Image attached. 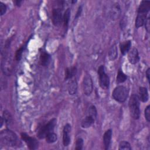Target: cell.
<instances>
[{"label":"cell","mask_w":150,"mask_h":150,"mask_svg":"<svg viewBox=\"0 0 150 150\" xmlns=\"http://www.w3.org/2000/svg\"><path fill=\"white\" fill-rule=\"evenodd\" d=\"M77 90V83L76 79L71 80L68 85V91L70 95L75 94Z\"/></svg>","instance_id":"obj_19"},{"label":"cell","mask_w":150,"mask_h":150,"mask_svg":"<svg viewBox=\"0 0 150 150\" xmlns=\"http://www.w3.org/2000/svg\"><path fill=\"white\" fill-rule=\"evenodd\" d=\"M108 57L111 60H114L116 59L118 56L117 47L115 45H112L108 51Z\"/></svg>","instance_id":"obj_21"},{"label":"cell","mask_w":150,"mask_h":150,"mask_svg":"<svg viewBox=\"0 0 150 150\" xmlns=\"http://www.w3.org/2000/svg\"><path fill=\"white\" fill-rule=\"evenodd\" d=\"M118 149L120 150H131L132 148L128 142L123 141L120 143Z\"/></svg>","instance_id":"obj_26"},{"label":"cell","mask_w":150,"mask_h":150,"mask_svg":"<svg viewBox=\"0 0 150 150\" xmlns=\"http://www.w3.org/2000/svg\"><path fill=\"white\" fill-rule=\"evenodd\" d=\"M13 2L15 4V5H16V6H19L20 5H21V3L22 2V1H21V0H17V1H13Z\"/></svg>","instance_id":"obj_34"},{"label":"cell","mask_w":150,"mask_h":150,"mask_svg":"<svg viewBox=\"0 0 150 150\" xmlns=\"http://www.w3.org/2000/svg\"><path fill=\"white\" fill-rule=\"evenodd\" d=\"M3 118L4 120V121L5 122L6 124L7 125H11L13 122L12 117L10 113L7 110H5L3 112Z\"/></svg>","instance_id":"obj_22"},{"label":"cell","mask_w":150,"mask_h":150,"mask_svg":"<svg viewBox=\"0 0 150 150\" xmlns=\"http://www.w3.org/2000/svg\"><path fill=\"white\" fill-rule=\"evenodd\" d=\"M70 8H67L66 11L64 12L63 16V22L64 24V27L67 28L69 24V19H70Z\"/></svg>","instance_id":"obj_23"},{"label":"cell","mask_w":150,"mask_h":150,"mask_svg":"<svg viewBox=\"0 0 150 150\" xmlns=\"http://www.w3.org/2000/svg\"><path fill=\"white\" fill-rule=\"evenodd\" d=\"M127 79V76L124 73V72L121 70L119 69L118 73H117V82L118 83H124Z\"/></svg>","instance_id":"obj_24"},{"label":"cell","mask_w":150,"mask_h":150,"mask_svg":"<svg viewBox=\"0 0 150 150\" xmlns=\"http://www.w3.org/2000/svg\"><path fill=\"white\" fill-rule=\"evenodd\" d=\"M138 97L139 100L142 102H146L149 98L147 88L144 87H140L139 88V96Z\"/></svg>","instance_id":"obj_15"},{"label":"cell","mask_w":150,"mask_h":150,"mask_svg":"<svg viewBox=\"0 0 150 150\" xmlns=\"http://www.w3.org/2000/svg\"><path fill=\"white\" fill-rule=\"evenodd\" d=\"M40 61L42 66H48L50 61V54L46 52L45 51L41 52L40 55Z\"/></svg>","instance_id":"obj_16"},{"label":"cell","mask_w":150,"mask_h":150,"mask_svg":"<svg viewBox=\"0 0 150 150\" xmlns=\"http://www.w3.org/2000/svg\"><path fill=\"white\" fill-rule=\"evenodd\" d=\"M62 11L60 8H54L52 11V21L54 25L59 26L63 22Z\"/></svg>","instance_id":"obj_8"},{"label":"cell","mask_w":150,"mask_h":150,"mask_svg":"<svg viewBox=\"0 0 150 150\" xmlns=\"http://www.w3.org/2000/svg\"><path fill=\"white\" fill-rule=\"evenodd\" d=\"M95 118L93 117L87 115L82 121L81 122V126L83 128H87L91 127L94 122Z\"/></svg>","instance_id":"obj_17"},{"label":"cell","mask_w":150,"mask_h":150,"mask_svg":"<svg viewBox=\"0 0 150 150\" xmlns=\"http://www.w3.org/2000/svg\"><path fill=\"white\" fill-rule=\"evenodd\" d=\"M112 96L115 101L119 103H124L128 96V90L123 86H118L113 90Z\"/></svg>","instance_id":"obj_3"},{"label":"cell","mask_w":150,"mask_h":150,"mask_svg":"<svg viewBox=\"0 0 150 150\" xmlns=\"http://www.w3.org/2000/svg\"><path fill=\"white\" fill-rule=\"evenodd\" d=\"M121 15V9L118 3H115L111 6L110 11V16L111 19L115 20L118 19Z\"/></svg>","instance_id":"obj_11"},{"label":"cell","mask_w":150,"mask_h":150,"mask_svg":"<svg viewBox=\"0 0 150 150\" xmlns=\"http://www.w3.org/2000/svg\"><path fill=\"white\" fill-rule=\"evenodd\" d=\"M57 120L53 118L50 120L46 124L41 127L38 133V137L39 139L45 138L46 135L52 132H53L54 128L56 125Z\"/></svg>","instance_id":"obj_4"},{"label":"cell","mask_w":150,"mask_h":150,"mask_svg":"<svg viewBox=\"0 0 150 150\" xmlns=\"http://www.w3.org/2000/svg\"><path fill=\"white\" fill-rule=\"evenodd\" d=\"M83 140L82 138H79L77 139L76 142V147L75 149L76 150H81L83 148Z\"/></svg>","instance_id":"obj_29"},{"label":"cell","mask_w":150,"mask_h":150,"mask_svg":"<svg viewBox=\"0 0 150 150\" xmlns=\"http://www.w3.org/2000/svg\"><path fill=\"white\" fill-rule=\"evenodd\" d=\"M128 59L131 64H135L139 60V57L138 54V50L136 48H132L129 50L128 53Z\"/></svg>","instance_id":"obj_10"},{"label":"cell","mask_w":150,"mask_h":150,"mask_svg":"<svg viewBox=\"0 0 150 150\" xmlns=\"http://www.w3.org/2000/svg\"><path fill=\"white\" fill-rule=\"evenodd\" d=\"M24 49H25V47L24 46H22L21 48H19L16 52V54H15V58H16V60L19 61L21 60V57H22V53H23V52L24 50Z\"/></svg>","instance_id":"obj_28"},{"label":"cell","mask_w":150,"mask_h":150,"mask_svg":"<svg viewBox=\"0 0 150 150\" xmlns=\"http://www.w3.org/2000/svg\"><path fill=\"white\" fill-rule=\"evenodd\" d=\"M149 10H150V1H142L140 3V5L138 7V13L148 14Z\"/></svg>","instance_id":"obj_12"},{"label":"cell","mask_w":150,"mask_h":150,"mask_svg":"<svg viewBox=\"0 0 150 150\" xmlns=\"http://www.w3.org/2000/svg\"><path fill=\"white\" fill-rule=\"evenodd\" d=\"M21 136L22 140H23L24 142L27 144L28 147L29 148V149L34 150V149H36L38 148L39 143L36 139L30 137L29 135H28L25 132L21 133Z\"/></svg>","instance_id":"obj_6"},{"label":"cell","mask_w":150,"mask_h":150,"mask_svg":"<svg viewBox=\"0 0 150 150\" xmlns=\"http://www.w3.org/2000/svg\"><path fill=\"white\" fill-rule=\"evenodd\" d=\"M45 139H46V141L47 143H53L56 141L57 139V137L55 133H54L53 132H52L49 133L46 135Z\"/></svg>","instance_id":"obj_25"},{"label":"cell","mask_w":150,"mask_h":150,"mask_svg":"<svg viewBox=\"0 0 150 150\" xmlns=\"http://www.w3.org/2000/svg\"><path fill=\"white\" fill-rule=\"evenodd\" d=\"M87 115L93 117L95 119L96 118L97 115V109L94 105H92L90 106V107L88 108Z\"/></svg>","instance_id":"obj_27"},{"label":"cell","mask_w":150,"mask_h":150,"mask_svg":"<svg viewBox=\"0 0 150 150\" xmlns=\"http://www.w3.org/2000/svg\"><path fill=\"white\" fill-rule=\"evenodd\" d=\"M97 73L99 77V83L100 87L104 90H107L109 87L110 79L105 71V67L103 65H101L98 68Z\"/></svg>","instance_id":"obj_5"},{"label":"cell","mask_w":150,"mask_h":150,"mask_svg":"<svg viewBox=\"0 0 150 150\" xmlns=\"http://www.w3.org/2000/svg\"><path fill=\"white\" fill-rule=\"evenodd\" d=\"M0 140L2 144L8 146H14L18 144V137L12 131L6 129L0 133Z\"/></svg>","instance_id":"obj_1"},{"label":"cell","mask_w":150,"mask_h":150,"mask_svg":"<svg viewBox=\"0 0 150 150\" xmlns=\"http://www.w3.org/2000/svg\"><path fill=\"white\" fill-rule=\"evenodd\" d=\"M131 42L130 40H126L120 44V50L121 53L124 55L130 50Z\"/></svg>","instance_id":"obj_20"},{"label":"cell","mask_w":150,"mask_h":150,"mask_svg":"<svg viewBox=\"0 0 150 150\" xmlns=\"http://www.w3.org/2000/svg\"><path fill=\"white\" fill-rule=\"evenodd\" d=\"M81 11H82V8H81V6H80L77 10V12L76 13V16H75V19H77V18H79L81 14Z\"/></svg>","instance_id":"obj_32"},{"label":"cell","mask_w":150,"mask_h":150,"mask_svg":"<svg viewBox=\"0 0 150 150\" xmlns=\"http://www.w3.org/2000/svg\"><path fill=\"white\" fill-rule=\"evenodd\" d=\"M145 74H146V77L147 78V80H148V82H149V75H150V69L149 68H148L146 70Z\"/></svg>","instance_id":"obj_33"},{"label":"cell","mask_w":150,"mask_h":150,"mask_svg":"<svg viewBox=\"0 0 150 150\" xmlns=\"http://www.w3.org/2000/svg\"><path fill=\"white\" fill-rule=\"evenodd\" d=\"M83 89L85 95L90 96L93 91V81L90 75H86L83 80Z\"/></svg>","instance_id":"obj_7"},{"label":"cell","mask_w":150,"mask_h":150,"mask_svg":"<svg viewBox=\"0 0 150 150\" xmlns=\"http://www.w3.org/2000/svg\"><path fill=\"white\" fill-rule=\"evenodd\" d=\"M147 14L145 13H138L135 20V27L139 28L145 25L146 20Z\"/></svg>","instance_id":"obj_14"},{"label":"cell","mask_w":150,"mask_h":150,"mask_svg":"<svg viewBox=\"0 0 150 150\" xmlns=\"http://www.w3.org/2000/svg\"><path fill=\"white\" fill-rule=\"evenodd\" d=\"M70 131L71 125L69 124H66L63 129V143L64 146H68L70 142Z\"/></svg>","instance_id":"obj_9"},{"label":"cell","mask_w":150,"mask_h":150,"mask_svg":"<svg viewBox=\"0 0 150 150\" xmlns=\"http://www.w3.org/2000/svg\"><path fill=\"white\" fill-rule=\"evenodd\" d=\"M112 138V130H107L103 135V143L105 149H108L111 144V140Z\"/></svg>","instance_id":"obj_13"},{"label":"cell","mask_w":150,"mask_h":150,"mask_svg":"<svg viewBox=\"0 0 150 150\" xmlns=\"http://www.w3.org/2000/svg\"><path fill=\"white\" fill-rule=\"evenodd\" d=\"M129 110L131 116L135 120H138L140 115L139 100L137 94H132L128 102Z\"/></svg>","instance_id":"obj_2"},{"label":"cell","mask_w":150,"mask_h":150,"mask_svg":"<svg viewBox=\"0 0 150 150\" xmlns=\"http://www.w3.org/2000/svg\"><path fill=\"white\" fill-rule=\"evenodd\" d=\"M0 118H1V125H0V127H2V125H3V123H4V122H5V121H4V120L3 117H1Z\"/></svg>","instance_id":"obj_35"},{"label":"cell","mask_w":150,"mask_h":150,"mask_svg":"<svg viewBox=\"0 0 150 150\" xmlns=\"http://www.w3.org/2000/svg\"><path fill=\"white\" fill-rule=\"evenodd\" d=\"M76 73V67L74 66L68 67L65 70V77L66 80L71 79Z\"/></svg>","instance_id":"obj_18"},{"label":"cell","mask_w":150,"mask_h":150,"mask_svg":"<svg viewBox=\"0 0 150 150\" xmlns=\"http://www.w3.org/2000/svg\"><path fill=\"white\" fill-rule=\"evenodd\" d=\"M6 11V6L5 4H4L2 2H0V13L1 15H3Z\"/></svg>","instance_id":"obj_31"},{"label":"cell","mask_w":150,"mask_h":150,"mask_svg":"<svg viewBox=\"0 0 150 150\" xmlns=\"http://www.w3.org/2000/svg\"><path fill=\"white\" fill-rule=\"evenodd\" d=\"M145 118L148 122L150 121V105H148L145 110Z\"/></svg>","instance_id":"obj_30"}]
</instances>
